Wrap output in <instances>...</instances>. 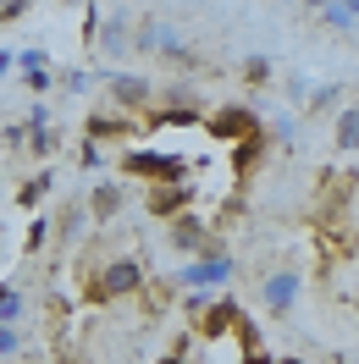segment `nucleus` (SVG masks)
Listing matches in <instances>:
<instances>
[{"label": "nucleus", "mask_w": 359, "mask_h": 364, "mask_svg": "<svg viewBox=\"0 0 359 364\" xmlns=\"http://www.w3.org/2000/svg\"><path fill=\"white\" fill-rule=\"evenodd\" d=\"M6 72H17V50H0V77Z\"/></svg>", "instance_id": "nucleus-29"}, {"label": "nucleus", "mask_w": 359, "mask_h": 364, "mask_svg": "<svg viewBox=\"0 0 359 364\" xmlns=\"http://www.w3.org/2000/svg\"><path fill=\"white\" fill-rule=\"evenodd\" d=\"M83 138H89V144H100V138H133V116L128 111H94Z\"/></svg>", "instance_id": "nucleus-13"}, {"label": "nucleus", "mask_w": 359, "mask_h": 364, "mask_svg": "<svg viewBox=\"0 0 359 364\" xmlns=\"http://www.w3.org/2000/svg\"><path fill=\"white\" fill-rule=\"evenodd\" d=\"M23 315H28V293L11 287V282H0V320L6 326H23Z\"/></svg>", "instance_id": "nucleus-18"}, {"label": "nucleus", "mask_w": 359, "mask_h": 364, "mask_svg": "<svg viewBox=\"0 0 359 364\" xmlns=\"http://www.w3.org/2000/svg\"><path fill=\"white\" fill-rule=\"evenodd\" d=\"M337 6H343V11H348V17L359 23V0H337Z\"/></svg>", "instance_id": "nucleus-30"}, {"label": "nucleus", "mask_w": 359, "mask_h": 364, "mask_svg": "<svg viewBox=\"0 0 359 364\" xmlns=\"http://www.w3.org/2000/svg\"><path fill=\"white\" fill-rule=\"evenodd\" d=\"M276 364H310V359H298V353H288V359H276Z\"/></svg>", "instance_id": "nucleus-32"}, {"label": "nucleus", "mask_w": 359, "mask_h": 364, "mask_svg": "<svg viewBox=\"0 0 359 364\" xmlns=\"http://www.w3.org/2000/svg\"><path fill=\"white\" fill-rule=\"evenodd\" d=\"M298 298H304V271L298 265H276V271L260 276V309L271 320H288L298 309Z\"/></svg>", "instance_id": "nucleus-3"}, {"label": "nucleus", "mask_w": 359, "mask_h": 364, "mask_svg": "<svg viewBox=\"0 0 359 364\" xmlns=\"http://www.w3.org/2000/svg\"><path fill=\"white\" fill-rule=\"evenodd\" d=\"M0 6H6V0H0Z\"/></svg>", "instance_id": "nucleus-34"}, {"label": "nucleus", "mask_w": 359, "mask_h": 364, "mask_svg": "<svg viewBox=\"0 0 359 364\" xmlns=\"http://www.w3.org/2000/svg\"><path fill=\"white\" fill-rule=\"evenodd\" d=\"M298 6H304V11H321V6H332V0H298Z\"/></svg>", "instance_id": "nucleus-31"}, {"label": "nucleus", "mask_w": 359, "mask_h": 364, "mask_svg": "<svg viewBox=\"0 0 359 364\" xmlns=\"http://www.w3.org/2000/svg\"><path fill=\"white\" fill-rule=\"evenodd\" d=\"M94 50H100V55H128V50H133V17H128V11H111L105 23H94Z\"/></svg>", "instance_id": "nucleus-11"}, {"label": "nucleus", "mask_w": 359, "mask_h": 364, "mask_svg": "<svg viewBox=\"0 0 359 364\" xmlns=\"http://www.w3.org/2000/svg\"><path fill=\"white\" fill-rule=\"evenodd\" d=\"M244 364H276V353H266L260 342H249V348H244Z\"/></svg>", "instance_id": "nucleus-26"}, {"label": "nucleus", "mask_w": 359, "mask_h": 364, "mask_svg": "<svg viewBox=\"0 0 359 364\" xmlns=\"http://www.w3.org/2000/svg\"><path fill=\"white\" fill-rule=\"evenodd\" d=\"M28 6H33V0H6V6H0V23H17Z\"/></svg>", "instance_id": "nucleus-25"}, {"label": "nucleus", "mask_w": 359, "mask_h": 364, "mask_svg": "<svg viewBox=\"0 0 359 364\" xmlns=\"http://www.w3.org/2000/svg\"><path fill=\"white\" fill-rule=\"evenodd\" d=\"M50 237H56V221L33 210V221H28V232H23V249H28V254H45V249H50Z\"/></svg>", "instance_id": "nucleus-19"}, {"label": "nucleus", "mask_w": 359, "mask_h": 364, "mask_svg": "<svg viewBox=\"0 0 359 364\" xmlns=\"http://www.w3.org/2000/svg\"><path fill=\"white\" fill-rule=\"evenodd\" d=\"M337 94H343V89H315V94H310V111H332Z\"/></svg>", "instance_id": "nucleus-24"}, {"label": "nucleus", "mask_w": 359, "mask_h": 364, "mask_svg": "<svg viewBox=\"0 0 359 364\" xmlns=\"http://www.w3.org/2000/svg\"><path fill=\"white\" fill-rule=\"evenodd\" d=\"M23 127H50V111H45V105H33V111H28V122H23Z\"/></svg>", "instance_id": "nucleus-28"}, {"label": "nucleus", "mask_w": 359, "mask_h": 364, "mask_svg": "<svg viewBox=\"0 0 359 364\" xmlns=\"http://www.w3.org/2000/svg\"><path fill=\"white\" fill-rule=\"evenodd\" d=\"M144 282H150V271H144V259L138 254H111V259H100L89 271V304H122V298H138L144 293Z\"/></svg>", "instance_id": "nucleus-1"}, {"label": "nucleus", "mask_w": 359, "mask_h": 364, "mask_svg": "<svg viewBox=\"0 0 359 364\" xmlns=\"http://www.w3.org/2000/svg\"><path fill=\"white\" fill-rule=\"evenodd\" d=\"M232 149H238V177H249V171H260V160H266V149H271V133L260 127V133L238 138Z\"/></svg>", "instance_id": "nucleus-15"}, {"label": "nucleus", "mask_w": 359, "mask_h": 364, "mask_svg": "<svg viewBox=\"0 0 359 364\" xmlns=\"http://www.w3.org/2000/svg\"><path fill=\"white\" fill-rule=\"evenodd\" d=\"M160 364H199V359H194V337H177V348L160 353Z\"/></svg>", "instance_id": "nucleus-23"}, {"label": "nucleus", "mask_w": 359, "mask_h": 364, "mask_svg": "<svg viewBox=\"0 0 359 364\" xmlns=\"http://www.w3.org/2000/svg\"><path fill=\"white\" fill-rule=\"evenodd\" d=\"M83 205H89L94 227H111L116 215H122V205H128V188H122L116 177H100V182H89V193H83Z\"/></svg>", "instance_id": "nucleus-10"}, {"label": "nucleus", "mask_w": 359, "mask_h": 364, "mask_svg": "<svg viewBox=\"0 0 359 364\" xmlns=\"http://www.w3.org/2000/svg\"><path fill=\"white\" fill-rule=\"evenodd\" d=\"M232 276H238V259L216 243V249L182 259V271H172V287H188V293H222Z\"/></svg>", "instance_id": "nucleus-2"}, {"label": "nucleus", "mask_w": 359, "mask_h": 364, "mask_svg": "<svg viewBox=\"0 0 359 364\" xmlns=\"http://www.w3.org/2000/svg\"><path fill=\"white\" fill-rule=\"evenodd\" d=\"M50 193H56V171H50V166H39V171H33V177L17 188V205H23V210H39Z\"/></svg>", "instance_id": "nucleus-16"}, {"label": "nucleus", "mask_w": 359, "mask_h": 364, "mask_svg": "<svg viewBox=\"0 0 359 364\" xmlns=\"http://www.w3.org/2000/svg\"><path fill=\"white\" fill-rule=\"evenodd\" d=\"M321 23H326V28H337V33H354V17H348V11H343V6H337V0H332V6H321Z\"/></svg>", "instance_id": "nucleus-22"}, {"label": "nucleus", "mask_w": 359, "mask_h": 364, "mask_svg": "<svg viewBox=\"0 0 359 364\" xmlns=\"http://www.w3.org/2000/svg\"><path fill=\"white\" fill-rule=\"evenodd\" d=\"M199 127H204V138H216V144H238V138L260 133L266 122L254 116V105H216L210 116H199Z\"/></svg>", "instance_id": "nucleus-6"}, {"label": "nucleus", "mask_w": 359, "mask_h": 364, "mask_svg": "<svg viewBox=\"0 0 359 364\" xmlns=\"http://www.w3.org/2000/svg\"><path fill=\"white\" fill-rule=\"evenodd\" d=\"M332 144L343 149V155H354V149H359V105H343V111H337V122H332Z\"/></svg>", "instance_id": "nucleus-17"}, {"label": "nucleus", "mask_w": 359, "mask_h": 364, "mask_svg": "<svg viewBox=\"0 0 359 364\" xmlns=\"http://www.w3.org/2000/svg\"><path fill=\"white\" fill-rule=\"evenodd\" d=\"M17 72H23V89L28 94H50V83H56V77H50V61H45V50H17Z\"/></svg>", "instance_id": "nucleus-12"}, {"label": "nucleus", "mask_w": 359, "mask_h": 364, "mask_svg": "<svg viewBox=\"0 0 359 364\" xmlns=\"http://www.w3.org/2000/svg\"><path fill=\"white\" fill-rule=\"evenodd\" d=\"M56 221V237H83V232L94 227V215H89V205L83 199H67L61 205V215H50Z\"/></svg>", "instance_id": "nucleus-14"}, {"label": "nucleus", "mask_w": 359, "mask_h": 364, "mask_svg": "<svg viewBox=\"0 0 359 364\" xmlns=\"http://www.w3.org/2000/svg\"><path fill=\"white\" fill-rule=\"evenodd\" d=\"M105 94H111V111H144V105H155V83L144 77V72H105Z\"/></svg>", "instance_id": "nucleus-8"}, {"label": "nucleus", "mask_w": 359, "mask_h": 364, "mask_svg": "<svg viewBox=\"0 0 359 364\" xmlns=\"http://www.w3.org/2000/svg\"><path fill=\"white\" fill-rule=\"evenodd\" d=\"M238 72H244V83H254V89H260V83H271V72H276V67H271V55H260V50H254V55H244V67H238Z\"/></svg>", "instance_id": "nucleus-20"}, {"label": "nucleus", "mask_w": 359, "mask_h": 364, "mask_svg": "<svg viewBox=\"0 0 359 364\" xmlns=\"http://www.w3.org/2000/svg\"><path fill=\"white\" fill-rule=\"evenodd\" d=\"M166 243H172L182 259H194V254L216 249V232H210V221H204L199 210H182V215H172V221H166Z\"/></svg>", "instance_id": "nucleus-7"}, {"label": "nucleus", "mask_w": 359, "mask_h": 364, "mask_svg": "<svg viewBox=\"0 0 359 364\" xmlns=\"http://www.w3.org/2000/svg\"><path fill=\"white\" fill-rule=\"evenodd\" d=\"M116 166H122V177H133V182H182L188 177V166L172 149H128Z\"/></svg>", "instance_id": "nucleus-4"}, {"label": "nucleus", "mask_w": 359, "mask_h": 364, "mask_svg": "<svg viewBox=\"0 0 359 364\" xmlns=\"http://www.w3.org/2000/svg\"><path fill=\"white\" fill-rule=\"evenodd\" d=\"M238 320H244V309L232 304V298H204L199 309L188 315V337L194 342H222L238 331Z\"/></svg>", "instance_id": "nucleus-5"}, {"label": "nucleus", "mask_w": 359, "mask_h": 364, "mask_svg": "<svg viewBox=\"0 0 359 364\" xmlns=\"http://www.w3.org/2000/svg\"><path fill=\"white\" fill-rule=\"evenodd\" d=\"M23 326H6V320H0V359H17V353H23Z\"/></svg>", "instance_id": "nucleus-21"}, {"label": "nucleus", "mask_w": 359, "mask_h": 364, "mask_svg": "<svg viewBox=\"0 0 359 364\" xmlns=\"http://www.w3.org/2000/svg\"><path fill=\"white\" fill-rule=\"evenodd\" d=\"M199 199V188H194V177L182 182H150V193H144V205H150V215H160V221H172V215H182V210Z\"/></svg>", "instance_id": "nucleus-9"}, {"label": "nucleus", "mask_w": 359, "mask_h": 364, "mask_svg": "<svg viewBox=\"0 0 359 364\" xmlns=\"http://www.w3.org/2000/svg\"><path fill=\"white\" fill-rule=\"evenodd\" d=\"M354 309H359V293H354Z\"/></svg>", "instance_id": "nucleus-33"}, {"label": "nucleus", "mask_w": 359, "mask_h": 364, "mask_svg": "<svg viewBox=\"0 0 359 364\" xmlns=\"http://www.w3.org/2000/svg\"><path fill=\"white\" fill-rule=\"evenodd\" d=\"M61 83H67L72 94H83V89H94V77H89V72H67V77H61Z\"/></svg>", "instance_id": "nucleus-27"}]
</instances>
